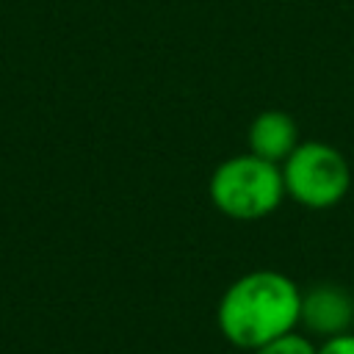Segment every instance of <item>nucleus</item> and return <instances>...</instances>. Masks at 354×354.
<instances>
[{"label": "nucleus", "mask_w": 354, "mask_h": 354, "mask_svg": "<svg viewBox=\"0 0 354 354\" xmlns=\"http://www.w3.org/2000/svg\"><path fill=\"white\" fill-rule=\"evenodd\" d=\"M249 354H315V346L304 335L288 332V335H282V337H277V340H271V343H266Z\"/></svg>", "instance_id": "nucleus-6"}, {"label": "nucleus", "mask_w": 354, "mask_h": 354, "mask_svg": "<svg viewBox=\"0 0 354 354\" xmlns=\"http://www.w3.org/2000/svg\"><path fill=\"white\" fill-rule=\"evenodd\" d=\"M315 354H354V332L326 337L321 346H315Z\"/></svg>", "instance_id": "nucleus-7"}, {"label": "nucleus", "mask_w": 354, "mask_h": 354, "mask_svg": "<svg viewBox=\"0 0 354 354\" xmlns=\"http://www.w3.org/2000/svg\"><path fill=\"white\" fill-rule=\"evenodd\" d=\"M299 307V285L282 271L260 268L238 277L224 290L216 321L235 348L254 351L288 332H296Z\"/></svg>", "instance_id": "nucleus-1"}, {"label": "nucleus", "mask_w": 354, "mask_h": 354, "mask_svg": "<svg viewBox=\"0 0 354 354\" xmlns=\"http://www.w3.org/2000/svg\"><path fill=\"white\" fill-rule=\"evenodd\" d=\"M213 207L235 221H257L271 216L285 199L282 166L254 152L221 160L207 183Z\"/></svg>", "instance_id": "nucleus-2"}, {"label": "nucleus", "mask_w": 354, "mask_h": 354, "mask_svg": "<svg viewBox=\"0 0 354 354\" xmlns=\"http://www.w3.org/2000/svg\"><path fill=\"white\" fill-rule=\"evenodd\" d=\"M279 166L285 196L310 210L335 207L351 188L348 160L340 149L324 141H299Z\"/></svg>", "instance_id": "nucleus-3"}, {"label": "nucleus", "mask_w": 354, "mask_h": 354, "mask_svg": "<svg viewBox=\"0 0 354 354\" xmlns=\"http://www.w3.org/2000/svg\"><path fill=\"white\" fill-rule=\"evenodd\" d=\"M299 144V127L293 122L290 113L268 108L260 111L252 124H249V152L271 160V163H282Z\"/></svg>", "instance_id": "nucleus-5"}, {"label": "nucleus", "mask_w": 354, "mask_h": 354, "mask_svg": "<svg viewBox=\"0 0 354 354\" xmlns=\"http://www.w3.org/2000/svg\"><path fill=\"white\" fill-rule=\"evenodd\" d=\"M354 324V296L335 282H315L301 290L299 326L318 337H335Z\"/></svg>", "instance_id": "nucleus-4"}]
</instances>
